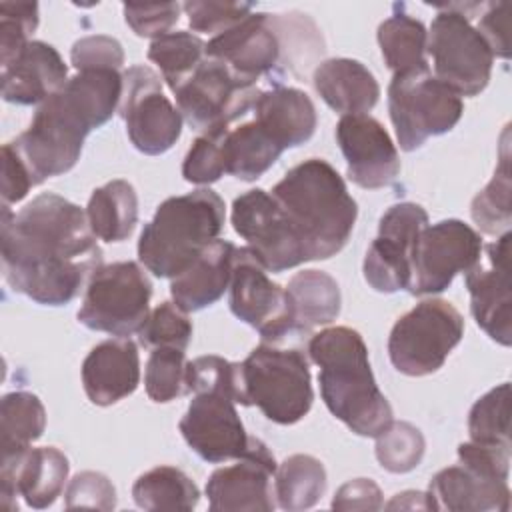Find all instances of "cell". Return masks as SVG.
I'll list each match as a JSON object with an SVG mask.
<instances>
[{"instance_id": "cell-9", "label": "cell", "mask_w": 512, "mask_h": 512, "mask_svg": "<svg viewBox=\"0 0 512 512\" xmlns=\"http://www.w3.org/2000/svg\"><path fill=\"white\" fill-rule=\"evenodd\" d=\"M462 336L464 318L450 302L422 300L392 326L388 356L400 374L428 376L444 366Z\"/></svg>"}, {"instance_id": "cell-7", "label": "cell", "mask_w": 512, "mask_h": 512, "mask_svg": "<svg viewBox=\"0 0 512 512\" xmlns=\"http://www.w3.org/2000/svg\"><path fill=\"white\" fill-rule=\"evenodd\" d=\"M478 4H440L428 32L426 54L434 76L458 96H478L490 82L494 54L472 24Z\"/></svg>"}, {"instance_id": "cell-10", "label": "cell", "mask_w": 512, "mask_h": 512, "mask_svg": "<svg viewBox=\"0 0 512 512\" xmlns=\"http://www.w3.org/2000/svg\"><path fill=\"white\" fill-rule=\"evenodd\" d=\"M152 282L138 262L102 264L90 274L78 322L90 330L128 338L150 314Z\"/></svg>"}, {"instance_id": "cell-38", "label": "cell", "mask_w": 512, "mask_h": 512, "mask_svg": "<svg viewBox=\"0 0 512 512\" xmlns=\"http://www.w3.org/2000/svg\"><path fill=\"white\" fill-rule=\"evenodd\" d=\"M144 386L148 398L158 404H166L190 394L186 350L172 346L152 348L144 370Z\"/></svg>"}, {"instance_id": "cell-3", "label": "cell", "mask_w": 512, "mask_h": 512, "mask_svg": "<svg viewBox=\"0 0 512 512\" xmlns=\"http://www.w3.org/2000/svg\"><path fill=\"white\" fill-rule=\"evenodd\" d=\"M308 354L320 368L318 384L326 408L354 434L376 438L394 420L360 332L348 326L320 330L310 338Z\"/></svg>"}, {"instance_id": "cell-43", "label": "cell", "mask_w": 512, "mask_h": 512, "mask_svg": "<svg viewBox=\"0 0 512 512\" xmlns=\"http://www.w3.org/2000/svg\"><path fill=\"white\" fill-rule=\"evenodd\" d=\"M226 174L220 128L202 132L186 152L182 162V176L192 184H212Z\"/></svg>"}, {"instance_id": "cell-13", "label": "cell", "mask_w": 512, "mask_h": 512, "mask_svg": "<svg viewBox=\"0 0 512 512\" xmlns=\"http://www.w3.org/2000/svg\"><path fill=\"white\" fill-rule=\"evenodd\" d=\"M232 226L246 248L268 272H284L308 262L304 244L290 226L276 198L254 188L240 194L232 204Z\"/></svg>"}, {"instance_id": "cell-39", "label": "cell", "mask_w": 512, "mask_h": 512, "mask_svg": "<svg viewBox=\"0 0 512 512\" xmlns=\"http://www.w3.org/2000/svg\"><path fill=\"white\" fill-rule=\"evenodd\" d=\"M472 442L510 446V384L504 382L474 402L468 414Z\"/></svg>"}, {"instance_id": "cell-4", "label": "cell", "mask_w": 512, "mask_h": 512, "mask_svg": "<svg viewBox=\"0 0 512 512\" xmlns=\"http://www.w3.org/2000/svg\"><path fill=\"white\" fill-rule=\"evenodd\" d=\"M290 226L304 244L308 260H326L348 242L358 216L356 200L342 176L322 158L290 168L272 188Z\"/></svg>"}, {"instance_id": "cell-26", "label": "cell", "mask_w": 512, "mask_h": 512, "mask_svg": "<svg viewBox=\"0 0 512 512\" xmlns=\"http://www.w3.org/2000/svg\"><path fill=\"white\" fill-rule=\"evenodd\" d=\"M236 246L228 240L216 238L210 242L192 264L170 282V294L184 312L202 310L224 294L230 286Z\"/></svg>"}, {"instance_id": "cell-2", "label": "cell", "mask_w": 512, "mask_h": 512, "mask_svg": "<svg viewBox=\"0 0 512 512\" xmlns=\"http://www.w3.org/2000/svg\"><path fill=\"white\" fill-rule=\"evenodd\" d=\"M122 86L120 70H80L38 106L30 126L10 140L36 186L76 166L86 136L120 108Z\"/></svg>"}, {"instance_id": "cell-17", "label": "cell", "mask_w": 512, "mask_h": 512, "mask_svg": "<svg viewBox=\"0 0 512 512\" xmlns=\"http://www.w3.org/2000/svg\"><path fill=\"white\" fill-rule=\"evenodd\" d=\"M186 444L206 462L242 458L254 440L236 412V400L222 390H200L178 424Z\"/></svg>"}, {"instance_id": "cell-14", "label": "cell", "mask_w": 512, "mask_h": 512, "mask_svg": "<svg viewBox=\"0 0 512 512\" xmlns=\"http://www.w3.org/2000/svg\"><path fill=\"white\" fill-rule=\"evenodd\" d=\"M482 256L480 234L462 220L448 218L426 226L414 248L410 294L444 292L456 274L468 272Z\"/></svg>"}, {"instance_id": "cell-36", "label": "cell", "mask_w": 512, "mask_h": 512, "mask_svg": "<svg viewBox=\"0 0 512 512\" xmlns=\"http://www.w3.org/2000/svg\"><path fill=\"white\" fill-rule=\"evenodd\" d=\"M46 428V410L32 392H10L0 402L2 458L18 454L32 446Z\"/></svg>"}, {"instance_id": "cell-34", "label": "cell", "mask_w": 512, "mask_h": 512, "mask_svg": "<svg viewBox=\"0 0 512 512\" xmlns=\"http://www.w3.org/2000/svg\"><path fill=\"white\" fill-rule=\"evenodd\" d=\"M378 44L386 66L394 74L428 66V30L420 20L402 10L394 12L378 26Z\"/></svg>"}, {"instance_id": "cell-21", "label": "cell", "mask_w": 512, "mask_h": 512, "mask_svg": "<svg viewBox=\"0 0 512 512\" xmlns=\"http://www.w3.org/2000/svg\"><path fill=\"white\" fill-rule=\"evenodd\" d=\"M70 472L68 458L54 446L26 448L4 456L0 464V504L6 510H18L16 496H22L30 508H48L62 494Z\"/></svg>"}, {"instance_id": "cell-41", "label": "cell", "mask_w": 512, "mask_h": 512, "mask_svg": "<svg viewBox=\"0 0 512 512\" xmlns=\"http://www.w3.org/2000/svg\"><path fill=\"white\" fill-rule=\"evenodd\" d=\"M136 334L146 348L172 346L186 350L192 340V322L188 320V312L172 302H162L148 314Z\"/></svg>"}, {"instance_id": "cell-40", "label": "cell", "mask_w": 512, "mask_h": 512, "mask_svg": "<svg viewBox=\"0 0 512 512\" xmlns=\"http://www.w3.org/2000/svg\"><path fill=\"white\" fill-rule=\"evenodd\" d=\"M424 450L426 440L410 422L392 420L376 436V458L380 466L392 474H406L414 470L422 462Z\"/></svg>"}, {"instance_id": "cell-50", "label": "cell", "mask_w": 512, "mask_h": 512, "mask_svg": "<svg viewBox=\"0 0 512 512\" xmlns=\"http://www.w3.org/2000/svg\"><path fill=\"white\" fill-rule=\"evenodd\" d=\"M478 32L488 42L494 56L508 58L510 56V40H508V4L506 2H490L480 4L478 14Z\"/></svg>"}, {"instance_id": "cell-16", "label": "cell", "mask_w": 512, "mask_h": 512, "mask_svg": "<svg viewBox=\"0 0 512 512\" xmlns=\"http://www.w3.org/2000/svg\"><path fill=\"white\" fill-rule=\"evenodd\" d=\"M232 314L260 332L262 342H282L292 336V310L286 288L272 282L266 268L244 248H236L230 278Z\"/></svg>"}, {"instance_id": "cell-52", "label": "cell", "mask_w": 512, "mask_h": 512, "mask_svg": "<svg viewBox=\"0 0 512 512\" xmlns=\"http://www.w3.org/2000/svg\"><path fill=\"white\" fill-rule=\"evenodd\" d=\"M388 510H396V508H402V510H434V504H432V498L428 492H416V490H406V492H400L396 494L388 504H386Z\"/></svg>"}, {"instance_id": "cell-44", "label": "cell", "mask_w": 512, "mask_h": 512, "mask_svg": "<svg viewBox=\"0 0 512 512\" xmlns=\"http://www.w3.org/2000/svg\"><path fill=\"white\" fill-rule=\"evenodd\" d=\"M184 12L188 24L196 32L222 34L232 26L240 24L246 16L252 14V4L246 2H186Z\"/></svg>"}, {"instance_id": "cell-12", "label": "cell", "mask_w": 512, "mask_h": 512, "mask_svg": "<svg viewBox=\"0 0 512 512\" xmlns=\"http://www.w3.org/2000/svg\"><path fill=\"white\" fill-rule=\"evenodd\" d=\"M122 82L118 110L130 142L142 154H164L182 134L180 110L162 94V80L150 66H130L122 74Z\"/></svg>"}, {"instance_id": "cell-23", "label": "cell", "mask_w": 512, "mask_h": 512, "mask_svg": "<svg viewBox=\"0 0 512 512\" xmlns=\"http://www.w3.org/2000/svg\"><path fill=\"white\" fill-rule=\"evenodd\" d=\"M2 98L18 106L42 104L68 82V66L52 44L30 40L2 64Z\"/></svg>"}, {"instance_id": "cell-28", "label": "cell", "mask_w": 512, "mask_h": 512, "mask_svg": "<svg viewBox=\"0 0 512 512\" xmlns=\"http://www.w3.org/2000/svg\"><path fill=\"white\" fill-rule=\"evenodd\" d=\"M252 114L284 150L308 142L316 130V108L310 96L298 88L274 86L260 92Z\"/></svg>"}, {"instance_id": "cell-20", "label": "cell", "mask_w": 512, "mask_h": 512, "mask_svg": "<svg viewBox=\"0 0 512 512\" xmlns=\"http://www.w3.org/2000/svg\"><path fill=\"white\" fill-rule=\"evenodd\" d=\"M336 140L346 158L348 178L356 186L378 190L398 176V150L386 128L370 114L342 116L336 124Z\"/></svg>"}, {"instance_id": "cell-1", "label": "cell", "mask_w": 512, "mask_h": 512, "mask_svg": "<svg viewBox=\"0 0 512 512\" xmlns=\"http://www.w3.org/2000/svg\"><path fill=\"white\" fill-rule=\"evenodd\" d=\"M102 256L74 202L44 192L16 214L2 206V272L14 292L44 306L68 304Z\"/></svg>"}, {"instance_id": "cell-37", "label": "cell", "mask_w": 512, "mask_h": 512, "mask_svg": "<svg viewBox=\"0 0 512 512\" xmlns=\"http://www.w3.org/2000/svg\"><path fill=\"white\" fill-rule=\"evenodd\" d=\"M148 60L160 68L162 80L176 92L206 60V44L190 32H168L152 40Z\"/></svg>"}, {"instance_id": "cell-30", "label": "cell", "mask_w": 512, "mask_h": 512, "mask_svg": "<svg viewBox=\"0 0 512 512\" xmlns=\"http://www.w3.org/2000/svg\"><path fill=\"white\" fill-rule=\"evenodd\" d=\"M292 310V334H308L326 326L340 314L338 282L322 270H302L286 286Z\"/></svg>"}, {"instance_id": "cell-15", "label": "cell", "mask_w": 512, "mask_h": 512, "mask_svg": "<svg viewBox=\"0 0 512 512\" xmlns=\"http://www.w3.org/2000/svg\"><path fill=\"white\" fill-rule=\"evenodd\" d=\"M428 226L426 210L416 202L392 204L378 222L362 270L366 282L384 294L408 290L412 280V256L420 232Z\"/></svg>"}, {"instance_id": "cell-29", "label": "cell", "mask_w": 512, "mask_h": 512, "mask_svg": "<svg viewBox=\"0 0 512 512\" xmlns=\"http://www.w3.org/2000/svg\"><path fill=\"white\" fill-rule=\"evenodd\" d=\"M220 144L226 174L246 182L260 178L284 152L254 116L242 124L220 128Z\"/></svg>"}, {"instance_id": "cell-19", "label": "cell", "mask_w": 512, "mask_h": 512, "mask_svg": "<svg viewBox=\"0 0 512 512\" xmlns=\"http://www.w3.org/2000/svg\"><path fill=\"white\" fill-rule=\"evenodd\" d=\"M276 462L268 446L254 436L250 450L236 464L218 468L206 482L208 506L212 512L230 510H274L272 480Z\"/></svg>"}, {"instance_id": "cell-32", "label": "cell", "mask_w": 512, "mask_h": 512, "mask_svg": "<svg viewBox=\"0 0 512 512\" xmlns=\"http://www.w3.org/2000/svg\"><path fill=\"white\" fill-rule=\"evenodd\" d=\"M132 498L136 506L150 512H188L198 506L200 492L180 468L156 466L138 476L132 486Z\"/></svg>"}, {"instance_id": "cell-45", "label": "cell", "mask_w": 512, "mask_h": 512, "mask_svg": "<svg viewBox=\"0 0 512 512\" xmlns=\"http://www.w3.org/2000/svg\"><path fill=\"white\" fill-rule=\"evenodd\" d=\"M64 506L74 508H96V510H114L116 490L108 476L94 470L78 472L64 494Z\"/></svg>"}, {"instance_id": "cell-46", "label": "cell", "mask_w": 512, "mask_h": 512, "mask_svg": "<svg viewBox=\"0 0 512 512\" xmlns=\"http://www.w3.org/2000/svg\"><path fill=\"white\" fill-rule=\"evenodd\" d=\"M178 2L164 4H124V20L134 30L136 36L142 38H160L168 34V30L180 18Z\"/></svg>"}, {"instance_id": "cell-8", "label": "cell", "mask_w": 512, "mask_h": 512, "mask_svg": "<svg viewBox=\"0 0 512 512\" xmlns=\"http://www.w3.org/2000/svg\"><path fill=\"white\" fill-rule=\"evenodd\" d=\"M388 112L402 150L420 148L430 136L450 132L462 118V98L430 66L398 72L388 86Z\"/></svg>"}, {"instance_id": "cell-51", "label": "cell", "mask_w": 512, "mask_h": 512, "mask_svg": "<svg viewBox=\"0 0 512 512\" xmlns=\"http://www.w3.org/2000/svg\"><path fill=\"white\" fill-rule=\"evenodd\" d=\"M382 490L370 478H354L338 488L332 500L334 510H380Z\"/></svg>"}, {"instance_id": "cell-27", "label": "cell", "mask_w": 512, "mask_h": 512, "mask_svg": "<svg viewBox=\"0 0 512 512\" xmlns=\"http://www.w3.org/2000/svg\"><path fill=\"white\" fill-rule=\"evenodd\" d=\"M312 80L320 98L344 116L366 114L380 98V86L374 74L362 62L352 58H330L320 62Z\"/></svg>"}, {"instance_id": "cell-33", "label": "cell", "mask_w": 512, "mask_h": 512, "mask_svg": "<svg viewBox=\"0 0 512 512\" xmlns=\"http://www.w3.org/2000/svg\"><path fill=\"white\" fill-rule=\"evenodd\" d=\"M326 490L324 464L310 454L288 456L274 474V496L282 510H308Z\"/></svg>"}, {"instance_id": "cell-35", "label": "cell", "mask_w": 512, "mask_h": 512, "mask_svg": "<svg viewBox=\"0 0 512 512\" xmlns=\"http://www.w3.org/2000/svg\"><path fill=\"white\" fill-rule=\"evenodd\" d=\"M508 126L502 134L500 158L492 180L480 190L472 204L470 214L472 220L484 234L498 236L500 232H508L512 222V176H510V148H508Z\"/></svg>"}, {"instance_id": "cell-22", "label": "cell", "mask_w": 512, "mask_h": 512, "mask_svg": "<svg viewBox=\"0 0 512 512\" xmlns=\"http://www.w3.org/2000/svg\"><path fill=\"white\" fill-rule=\"evenodd\" d=\"M206 56L222 62L238 80H256L276 68L282 56V42L274 14L252 12L240 24L214 36L206 44Z\"/></svg>"}, {"instance_id": "cell-5", "label": "cell", "mask_w": 512, "mask_h": 512, "mask_svg": "<svg viewBox=\"0 0 512 512\" xmlns=\"http://www.w3.org/2000/svg\"><path fill=\"white\" fill-rule=\"evenodd\" d=\"M224 216V200L210 188L166 198L140 234V262L154 276L172 280L218 238Z\"/></svg>"}, {"instance_id": "cell-11", "label": "cell", "mask_w": 512, "mask_h": 512, "mask_svg": "<svg viewBox=\"0 0 512 512\" xmlns=\"http://www.w3.org/2000/svg\"><path fill=\"white\" fill-rule=\"evenodd\" d=\"M256 84L238 80L222 62L208 58L174 92L178 110L200 132L228 128L242 120L258 98Z\"/></svg>"}, {"instance_id": "cell-31", "label": "cell", "mask_w": 512, "mask_h": 512, "mask_svg": "<svg viewBox=\"0 0 512 512\" xmlns=\"http://www.w3.org/2000/svg\"><path fill=\"white\" fill-rule=\"evenodd\" d=\"M86 218L96 238L104 242L126 240L138 222V196L130 182L112 180L96 188L86 206Z\"/></svg>"}, {"instance_id": "cell-25", "label": "cell", "mask_w": 512, "mask_h": 512, "mask_svg": "<svg viewBox=\"0 0 512 512\" xmlns=\"http://www.w3.org/2000/svg\"><path fill=\"white\" fill-rule=\"evenodd\" d=\"M434 510L450 512H508V480L484 476L464 464L440 470L428 486Z\"/></svg>"}, {"instance_id": "cell-6", "label": "cell", "mask_w": 512, "mask_h": 512, "mask_svg": "<svg viewBox=\"0 0 512 512\" xmlns=\"http://www.w3.org/2000/svg\"><path fill=\"white\" fill-rule=\"evenodd\" d=\"M240 368L246 406H258L268 420L288 426L310 412L314 392L308 360L300 350L262 342Z\"/></svg>"}, {"instance_id": "cell-49", "label": "cell", "mask_w": 512, "mask_h": 512, "mask_svg": "<svg viewBox=\"0 0 512 512\" xmlns=\"http://www.w3.org/2000/svg\"><path fill=\"white\" fill-rule=\"evenodd\" d=\"M36 182L10 142L2 146V206L20 202Z\"/></svg>"}, {"instance_id": "cell-48", "label": "cell", "mask_w": 512, "mask_h": 512, "mask_svg": "<svg viewBox=\"0 0 512 512\" xmlns=\"http://www.w3.org/2000/svg\"><path fill=\"white\" fill-rule=\"evenodd\" d=\"M460 464L498 480H508L510 476V446L464 442L458 446Z\"/></svg>"}, {"instance_id": "cell-47", "label": "cell", "mask_w": 512, "mask_h": 512, "mask_svg": "<svg viewBox=\"0 0 512 512\" xmlns=\"http://www.w3.org/2000/svg\"><path fill=\"white\" fill-rule=\"evenodd\" d=\"M70 60L78 72L90 70V68L120 70L124 64V50L116 38L104 36V34H92L72 44Z\"/></svg>"}, {"instance_id": "cell-42", "label": "cell", "mask_w": 512, "mask_h": 512, "mask_svg": "<svg viewBox=\"0 0 512 512\" xmlns=\"http://www.w3.org/2000/svg\"><path fill=\"white\" fill-rule=\"evenodd\" d=\"M36 2H2L0 4V66L10 62L38 28Z\"/></svg>"}, {"instance_id": "cell-24", "label": "cell", "mask_w": 512, "mask_h": 512, "mask_svg": "<svg viewBox=\"0 0 512 512\" xmlns=\"http://www.w3.org/2000/svg\"><path fill=\"white\" fill-rule=\"evenodd\" d=\"M140 384L138 346L130 338L96 344L82 362V386L96 406H112Z\"/></svg>"}, {"instance_id": "cell-18", "label": "cell", "mask_w": 512, "mask_h": 512, "mask_svg": "<svg viewBox=\"0 0 512 512\" xmlns=\"http://www.w3.org/2000/svg\"><path fill=\"white\" fill-rule=\"evenodd\" d=\"M510 230L484 248V260L466 272L470 310L476 324L498 344L512 342V292H510Z\"/></svg>"}]
</instances>
